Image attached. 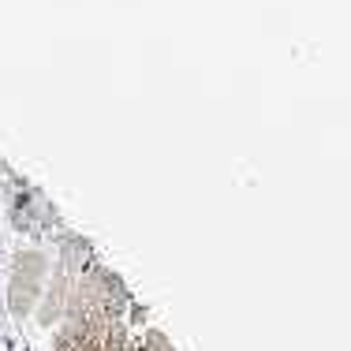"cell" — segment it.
<instances>
[{
    "mask_svg": "<svg viewBox=\"0 0 351 351\" xmlns=\"http://www.w3.org/2000/svg\"><path fill=\"white\" fill-rule=\"evenodd\" d=\"M41 280H45V254L41 250H19L12 284H8V306H12L15 317H27L34 311L41 295Z\"/></svg>",
    "mask_w": 351,
    "mask_h": 351,
    "instance_id": "obj_1",
    "label": "cell"
}]
</instances>
